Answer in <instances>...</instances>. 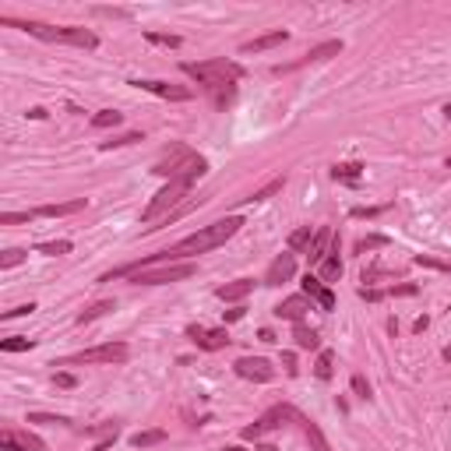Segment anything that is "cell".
I'll return each instance as SVG.
<instances>
[{"label": "cell", "instance_id": "cell-7", "mask_svg": "<svg viewBox=\"0 0 451 451\" xmlns=\"http://www.w3.org/2000/svg\"><path fill=\"white\" fill-rule=\"evenodd\" d=\"M131 357L127 342H106V346H95V349H85V353H75L67 357V366H82V363H124Z\"/></svg>", "mask_w": 451, "mask_h": 451}, {"label": "cell", "instance_id": "cell-38", "mask_svg": "<svg viewBox=\"0 0 451 451\" xmlns=\"http://www.w3.org/2000/svg\"><path fill=\"white\" fill-rule=\"evenodd\" d=\"M353 395H360V398H370V384H366V377L363 374H353Z\"/></svg>", "mask_w": 451, "mask_h": 451}, {"label": "cell", "instance_id": "cell-18", "mask_svg": "<svg viewBox=\"0 0 451 451\" xmlns=\"http://www.w3.org/2000/svg\"><path fill=\"white\" fill-rule=\"evenodd\" d=\"M286 39H289V32H286V28H275V32H265V36H258V39L244 43V46H240V53H261V50H271V46H282Z\"/></svg>", "mask_w": 451, "mask_h": 451}, {"label": "cell", "instance_id": "cell-36", "mask_svg": "<svg viewBox=\"0 0 451 451\" xmlns=\"http://www.w3.org/2000/svg\"><path fill=\"white\" fill-rule=\"evenodd\" d=\"M377 247H388V237H381V233H374V237H363L360 244H357V254H366V251H377Z\"/></svg>", "mask_w": 451, "mask_h": 451}, {"label": "cell", "instance_id": "cell-37", "mask_svg": "<svg viewBox=\"0 0 451 451\" xmlns=\"http://www.w3.org/2000/svg\"><path fill=\"white\" fill-rule=\"evenodd\" d=\"M28 219H36L32 208H28V212H4V215H0V226H18V222H28Z\"/></svg>", "mask_w": 451, "mask_h": 451}, {"label": "cell", "instance_id": "cell-22", "mask_svg": "<svg viewBox=\"0 0 451 451\" xmlns=\"http://www.w3.org/2000/svg\"><path fill=\"white\" fill-rule=\"evenodd\" d=\"M360 177H363V163H335V166H332V180L357 183Z\"/></svg>", "mask_w": 451, "mask_h": 451}, {"label": "cell", "instance_id": "cell-35", "mask_svg": "<svg viewBox=\"0 0 451 451\" xmlns=\"http://www.w3.org/2000/svg\"><path fill=\"white\" fill-rule=\"evenodd\" d=\"M28 258V251H21V247H11V251H4L0 254V268L7 271V268H14V265H21Z\"/></svg>", "mask_w": 451, "mask_h": 451}, {"label": "cell", "instance_id": "cell-3", "mask_svg": "<svg viewBox=\"0 0 451 451\" xmlns=\"http://www.w3.org/2000/svg\"><path fill=\"white\" fill-rule=\"evenodd\" d=\"M183 75L197 78L208 92L215 89H226V85H237L240 82V64L226 60V57H215V60H201V64H183Z\"/></svg>", "mask_w": 451, "mask_h": 451}, {"label": "cell", "instance_id": "cell-34", "mask_svg": "<svg viewBox=\"0 0 451 451\" xmlns=\"http://www.w3.org/2000/svg\"><path fill=\"white\" fill-rule=\"evenodd\" d=\"M36 251H39V254H50V258H60V254H71V240H53V244H39Z\"/></svg>", "mask_w": 451, "mask_h": 451}, {"label": "cell", "instance_id": "cell-27", "mask_svg": "<svg viewBox=\"0 0 451 451\" xmlns=\"http://www.w3.org/2000/svg\"><path fill=\"white\" fill-rule=\"evenodd\" d=\"M163 441H166V430H138L131 438L134 448H152V445H163Z\"/></svg>", "mask_w": 451, "mask_h": 451}, {"label": "cell", "instance_id": "cell-29", "mask_svg": "<svg viewBox=\"0 0 451 451\" xmlns=\"http://www.w3.org/2000/svg\"><path fill=\"white\" fill-rule=\"evenodd\" d=\"M36 346V339H25V335H11V339H0V349L4 353H28Z\"/></svg>", "mask_w": 451, "mask_h": 451}, {"label": "cell", "instance_id": "cell-21", "mask_svg": "<svg viewBox=\"0 0 451 451\" xmlns=\"http://www.w3.org/2000/svg\"><path fill=\"white\" fill-rule=\"evenodd\" d=\"M339 275H342V261H339V237H335V244H332V254L321 261V282L328 286V282H339Z\"/></svg>", "mask_w": 451, "mask_h": 451}, {"label": "cell", "instance_id": "cell-43", "mask_svg": "<svg viewBox=\"0 0 451 451\" xmlns=\"http://www.w3.org/2000/svg\"><path fill=\"white\" fill-rule=\"evenodd\" d=\"M282 366H286V374L293 377V374H296V357H293V353H282Z\"/></svg>", "mask_w": 451, "mask_h": 451}, {"label": "cell", "instance_id": "cell-6", "mask_svg": "<svg viewBox=\"0 0 451 451\" xmlns=\"http://www.w3.org/2000/svg\"><path fill=\"white\" fill-rule=\"evenodd\" d=\"M286 420H296V409L286 406V402H282V406H271L265 416H258L251 427L240 430V438H244V441H258V438H265V434H271V430H278Z\"/></svg>", "mask_w": 451, "mask_h": 451}, {"label": "cell", "instance_id": "cell-1", "mask_svg": "<svg viewBox=\"0 0 451 451\" xmlns=\"http://www.w3.org/2000/svg\"><path fill=\"white\" fill-rule=\"evenodd\" d=\"M4 25L11 28H21L36 39H46V43H67V46H82V50H95L99 39L89 28H78V25H46V21H21V18H0Z\"/></svg>", "mask_w": 451, "mask_h": 451}, {"label": "cell", "instance_id": "cell-44", "mask_svg": "<svg viewBox=\"0 0 451 451\" xmlns=\"http://www.w3.org/2000/svg\"><path fill=\"white\" fill-rule=\"evenodd\" d=\"M53 381H57L60 388H75V384H78V381H75V374H57Z\"/></svg>", "mask_w": 451, "mask_h": 451}, {"label": "cell", "instance_id": "cell-32", "mask_svg": "<svg viewBox=\"0 0 451 451\" xmlns=\"http://www.w3.org/2000/svg\"><path fill=\"white\" fill-rule=\"evenodd\" d=\"M28 423H43V427H67V416H53V413H28Z\"/></svg>", "mask_w": 451, "mask_h": 451}, {"label": "cell", "instance_id": "cell-48", "mask_svg": "<svg viewBox=\"0 0 451 451\" xmlns=\"http://www.w3.org/2000/svg\"><path fill=\"white\" fill-rule=\"evenodd\" d=\"M258 451H278V448H275V445H261V448H258Z\"/></svg>", "mask_w": 451, "mask_h": 451}, {"label": "cell", "instance_id": "cell-33", "mask_svg": "<svg viewBox=\"0 0 451 451\" xmlns=\"http://www.w3.org/2000/svg\"><path fill=\"white\" fill-rule=\"evenodd\" d=\"M145 39L156 43V46H170V50L180 46V36H173V32H145Z\"/></svg>", "mask_w": 451, "mask_h": 451}, {"label": "cell", "instance_id": "cell-9", "mask_svg": "<svg viewBox=\"0 0 451 451\" xmlns=\"http://www.w3.org/2000/svg\"><path fill=\"white\" fill-rule=\"evenodd\" d=\"M339 53H342V39H328V43L314 46L310 53H303L300 60H293V64H282V67H275V75H289V71H296V67H303V64H317V60H328V57H339Z\"/></svg>", "mask_w": 451, "mask_h": 451}, {"label": "cell", "instance_id": "cell-4", "mask_svg": "<svg viewBox=\"0 0 451 451\" xmlns=\"http://www.w3.org/2000/svg\"><path fill=\"white\" fill-rule=\"evenodd\" d=\"M190 187H194V180H187V177H180V180H170L152 201H148V208L141 212V222L148 226V222H159V219H166L173 208H180L183 197L190 194Z\"/></svg>", "mask_w": 451, "mask_h": 451}, {"label": "cell", "instance_id": "cell-14", "mask_svg": "<svg viewBox=\"0 0 451 451\" xmlns=\"http://www.w3.org/2000/svg\"><path fill=\"white\" fill-rule=\"evenodd\" d=\"M131 85L152 92V95H163V99H173V102H187V99L194 95L187 85H170V82H131Z\"/></svg>", "mask_w": 451, "mask_h": 451}, {"label": "cell", "instance_id": "cell-8", "mask_svg": "<svg viewBox=\"0 0 451 451\" xmlns=\"http://www.w3.org/2000/svg\"><path fill=\"white\" fill-rule=\"evenodd\" d=\"M187 339H190L197 349H205V353H215V349H226V346H229L226 328H201V325H190V328H187Z\"/></svg>", "mask_w": 451, "mask_h": 451}, {"label": "cell", "instance_id": "cell-31", "mask_svg": "<svg viewBox=\"0 0 451 451\" xmlns=\"http://www.w3.org/2000/svg\"><path fill=\"white\" fill-rule=\"evenodd\" d=\"M134 141H141V131H127V134H116V138L102 141L99 148H102V152H109V148H124V145H134Z\"/></svg>", "mask_w": 451, "mask_h": 451}, {"label": "cell", "instance_id": "cell-46", "mask_svg": "<svg viewBox=\"0 0 451 451\" xmlns=\"http://www.w3.org/2000/svg\"><path fill=\"white\" fill-rule=\"evenodd\" d=\"M258 339H261V342H275V335H271L268 328H261V332H258Z\"/></svg>", "mask_w": 451, "mask_h": 451}, {"label": "cell", "instance_id": "cell-45", "mask_svg": "<svg viewBox=\"0 0 451 451\" xmlns=\"http://www.w3.org/2000/svg\"><path fill=\"white\" fill-rule=\"evenodd\" d=\"M240 317H244V307H237V310H229V314H226V321H240Z\"/></svg>", "mask_w": 451, "mask_h": 451}, {"label": "cell", "instance_id": "cell-15", "mask_svg": "<svg viewBox=\"0 0 451 451\" xmlns=\"http://www.w3.org/2000/svg\"><path fill=\"white\" fill-rule=\"evenodd\" d=\"M85 208V197H75V201H60V205H39L32 208L36 219H64V215H78Z\"/></svg>", "mask_w": 451, "mask_h": 451}, {"label": "cell", "instance_id": "cell-30", "mask_svg": "<svg viewBox=\"0 0 451 451\" xmlns=\"http://www.w3.org/2000/svg\"><path fill=\"white\" fill-rule=\"evenodd\" d=\"M286 187V177H278V180H271V183H265V187H258L251 197H244V201H268V197H275L278 190Z\"/></svg>", "mask_w": 451, "mask_h": 451}, {"label": "cell", "instance_id": "cell-41", "mask_svg": "<svg viewBox=\"0 0 451 451\" xmlns=\"http://www.w3.org/2000/svg\"><path fill=\"white\" fill-rule=\"evenodd\" d=\"M384 212V205L381 208H353V219H374V215H381Z\"/></svg>", "mask_w": 451, "mask_h": 451}, {"label": "cell", "instance_id": "cell-24", "mask_svg": "<svg viewBox=\"0 0 451 451\" xmlns=\"http://www.w3.org/2000/svg\"><path fill=\"white\" fill-rule=\"evenodd\" d=\"M293 339H296V346H300V349H317V346H321L317 332H314V328H307V325H296V328H293Z\"/></svg>", "mask_w": 451, "mask_h": 451}, {"label": "cell", "instance_id": "cell-23", "mask_svg": "<svg viewBox=\"0 0 451 451\" xmlns=\"http://www.w3.org/2000/svg\"><path fill=\"white\" fill-rule=\"evenodd\" d=\"M120 124H124V113H116V109H99L92 116V127L95 131H109V127H120Z\"/></svg>", "mask_w": 451, "mask_h": 451}, {"label": "cell", "instance_id": "cell-20", "mask_svg": "<svg viewBox=\"0 0 451 451\" xmlns=\"http://www.w3.org/2000/svg\"><path fill=\"white\" fill-rule=\"evenodd\" d=\"M296 423L303 427V434H307V441H310V448L314 451H332V445H328V438L321 434V427L310 420V416H303V413H296Z\"/></svg>", "mask_w": 451, "mask_h": 451}, {"label": "cell", "instance_id": "cell-5", "mask_svg": "<svg viewBox=\"0 0 451 451\" xmlns=\"http://www.w3.org/2000/svg\"><path fill=\"white\" fill-rule=\"evenodd\" d=\"M194 265L190 261H177V265H156V268H141L134 275H127L134 286H170V282H180V278H190L194 275Z\"/></svg>", "mask_w": 451, "mask_h": 451}, {"label": "cell", "instance_id": "cell-25", "mask_svg": "<svg viewBox=\"0 0 451 451\" xmlns=\"http://www.w3.org/2000/svg\"><path fill=\"white\" fill-rule=\"evenodd\" d=\"M109 310H113V300H95V303H89V307L78 314V325H89V321L102 317V314H109Z\"/></svg>", "mask_w": 451, "mask_h": 451}, {"label": "cell", "instance_id": "cell-12", "mask_svg": "<svg viewBox=\"0 0 451 451\" xmlns=\"http://www.w3.org/2000/svg\"><path fill=\"white\" fill-rule=\"evenodd\" d=\"M0 448L4 451H46V445L36 434H28V430H4L0 434Z\"/></svg>", "mask_w": 451, "mask_h": 451}, {"label": "cell", "instance_id": "cell-28", "mask_svg": "<svg viewBox=\"0 0 451 451\" xmlns=\"http://www.w3.org/2000/svg\"><path fill=\"white\" fill-rule=\"evenodd\" d=\"M314 374H317L321 381H328V377L335 374V353H332V349H321V353H317V363H314Z\"/></svg>", "mask_w": 451, "mask_h": 451}, {"label": "cell", "instance_id": "cell-42", "mask_svg": "<svg viewBox=\"0 0 451 451\" xmlns=\"http://www.w3.org/2000/svg\"><path fill=\"white\" fill-rule=\"evenodd\" d=\"M360 296L363 300H370V303H377V300H384V289H366V286H363Z\"/></svg>", "mask_w": 451, "mask_h": 451}, {"label": "cell", "instance_id": "cell-2", "mask_svg": "<svg viewBox=\"0 0 451 451\" xmlns=\"http://www.w3.org/2000/svg\"><path fill=\"white\" fill-rule=\"evenodd\" d=\"M152 173L156 177H166V180H197V177H205L208 173V159L205 156H197V152H190L187 145H173V152H166L156 166H152Z\"/></svg>", "mask_w": 451, "mask_h": 451}, {"label": "cell", "instance_id": "cell-49", "mask_svg": "<svg viewBox=\"0 0 451 451\" xmlns=\"http://www.w3.org/2000/svg\"><path fill=\"white\" fill-rule=\"evenodd\" d=\"M445 360H448V363H451V346H448V349H445Z\"/></svg>", "mask_w": 451, "mask_h": 451}, {"label": "cell", "instance_id": "cell-10", "mask_svg": "<svg viewBox=\"0 0 451 451\" xmlns=\"http://www.w3.org/2000/svg\"><path fill=\"white\" fill-rule=\"evenodd\" d=\"M233 366H237V374L247 377V381H261V384L275 381V366H271L265 357H240Z\"/></svg>", "mask_w": 451, "mask_h": 451}, {"label": "cell", "instance_id": "cell-19", "mask_svg": "<svg viewBox=\"0 0 451 451\" xmlns=\"http://www.w3.org/2000/svg\"><path fill=\"white\" fill-rule=\"evenodd\" d=\"M251 289H254V278H237V282L219 286V289H215V296H219V300H226V303H237V300L251 296Z\"/></svg>", "mask_w": 451, "mask_h": 451}, {"label": "cell", "instance_id": "cell-50", "mask_svg": "<svg viewBox=\"0 0 451 451\" xmlns=\"http://www.w3.org/2000/svg\"><path fill=\"white\" fill-rule=\"evenodd\" d=\"M448 170H451V156H448Z\"/></svg>", "mask_w": 451, "mask_h": 451}, {"label": "cell", "instance_id": "cell-26", "mask_svg": "<svg viewBox=\"0 0 451 451\" xmlns=\"http://www.w3.org/2000/svg\"><path fill=\"white\" fill-rule=\"evenodd\" d=\"M310 240H314V226H300L289 233V251H307Z\"/></svg>", "mask_w": 451, "mask_h": 451}, {"label": "cell", "instance_id": "cell-11", "mask_svg": "<svg viewBox=\"0 0 451 451\" xmlns=\"http://www.w3.org/2000/svg\"><path fill=\"white\" fill-rule=\"evenodd\" d=\"M310 296L307 293H296V296H286L278 307H275V317H282V321H293V325H300L303 321V314L310 310Z\"/></svg>", "mask_w": 451, "mask_h": 451}, {"label": "cell", "instance_id": "cell-40", "mask_svg": "<svg viewBox=\"0 0 451 451\" xmlns=\"http://www.w3.org/2000/svg\"><path fill=\"white\" fill-rule=\"evenodd\" d=\"M32 310H36V303H21V307L7 310V314H4V321H11V317H25V314H32Z\"/></svg>", "mask_w": 451, "mask_h": 451}, {"label": "cell", "instance_id": "cell-39", "mask_svg": "<svg viewBox=\"0 0 451 451\" xmlns=\"http://www.w3.org/2000/svg\"><path fill=\"white\" fill-rule=\"evenodd\" d=\"M416 293V286L413 282H406V286H391V289H384V296H413Z\"/></svg>", "mask_w": 451, "mask_h": 451}, {"label": "cell", "instance_id": "cell-13", "mask_svg": "<svg viewBox=\"0 0 451 451\" xmlns=\"http://www.w3.org/2000/svg\"><path fill=\"white\" fill-rule=\"evenodd\" d=\"M293 275H296V258H293V254H278V258L268 265V271H265V286H282V282H289Z\"/></svg>", "mask_w": 451, "mask_h": 451}, {"label": "cell", "instance_id": "cell-47", "mask_svg": "<svg viewBox=\"0 0 451 451\" xmlns=\"http://www.w3.org/2000/svg\"><path fill=\"white\" fill-rule=\"evenodd\" d=\"M222 451H244V448H240V445H226Z\"/></svg>", "mask_w": 451, "mask_h": 451}, {"label": "cell", "instance_id": "cell-16", "mask_svg": "<svg viewBox=\"0 0 451 451\" xmlns=\"http://www.w3.org/2000/svg\"><path fill=\"white\" fill-rule=\"evenodd\" d=\"M332 244H335L332 229H328V226H321V229L314 233L310 247H307V258H310V265H321V261H325V258L332 254Z\"/></svg>", "mask_w": 451, "mask_h": 451}, {"label": "cell", "instance_id": "cell-17", "mask_svg": "<svg viewBox=\"0 0 451 451\" xmlns=\"http://www.w3.org/2000/svg\"><path fill=\"white\" fill-rule=\"evenodd\" d=\"M303 293H307L310 300H317L321 310H335V296H332V289H328L317 275H307V278H303Z\"/></svg>", "mask_w": 451, "mask_h": 451}]
</instances>
